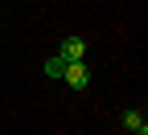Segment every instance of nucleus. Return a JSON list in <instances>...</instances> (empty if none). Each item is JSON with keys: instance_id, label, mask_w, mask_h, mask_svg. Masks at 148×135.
<instances>
[{"instance_id": "obj_4", "label": "nucleus", "mask_w": 148, "mask_h": 135, "mask_svg": "<svg viewBox=\"0 0 148 135\" xmlns=\"http://www.w3.org/2000/svg\"><path fill=\"white\" fill-rule=\"evenodd\" d=\"M45 74H49V78H62V74H66V62H62V57H49V62H45Z\"/></svg>"}, {"instance_id": "obj_1", "label": "nucleus", "mask_w": 148, "mask_h": 135, "mask_svg": "<svg viewBox=\"0 0 148 135\" xmlns=\"http://www.w3.org/2000/svg\"><path fill=\"white\" fill-rule=\"evenodd\" d=\"M62 82L74 86V90H86V86H90V70H86V62H70L66 74H62Z\"/></svg>"}, {"instance_id": "obj_2", "label": "nucleus", "mask_w": 148, "mask_h": 135, "mask_svg": "<svg viewBox=\"0 0 148 135\" xmlns=\"http://www.w3.org/2000/svg\"><path fill=\"white\" fill-rule=\"evenodd\" d=\"M53 57H62L66 66H70V62H82V57H86V41H82V37H66L62 49L53 53Z\"/></svg>"}, {"instance_id": "obj_3", "label": "nucleus", "mask_w": 148, "mask_h": 135, "mask_svg": "<svg viewBox=\"0 0 148 135\" xmlns=\"http://www.w3.org/2000/svg\"><path fill=\"white\" fill-rule=\"evenodd\" d=\"M123 127H127V131H140V127H144V115H140V111H123Z\"/></svg>"}, {"instance_id": "obj_5", "label": "nucleus", "mask_w": 148, "mask_h": 135, "mask_svg": "<svg viewBox=\"0 0 148 135\" xmlns=\"http://www.w3.org/2000/svg\"><path fill=\"white\" fill-rule=\"evenodd\" d=\"M132 135H148V123H144V127H140V131H132Z\"/></svg>"}]
</instances>
